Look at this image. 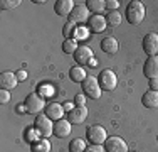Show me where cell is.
I'll use <instances>...</instances> for the list:
<instances>
[{
	"label": "cell",
	"mask_w": 158,
	"mask_h": 152,
	"mask_svg": "<svg viewBox=\"0 0 158 152\" xmlns=\"http://www.w3.org/2000/svg\"><path fill=\"white\" fill-rule=\"evenodd\" d=\"M146 15V9H145V3L140 2V0H133V2L128 3L126 7V19L131 25H138L143 22Z\"/></svg>",
	"instance_id": "1"
},
{
	"label": "cell",
	"mask_w": 158,
	"mask_h": 152,
	"mask_svg": "<svg viewBox=\"0 0 158 152\" xmlns=\"http://www.w3.org/2000/svg\"><path fill=\"white\" fill-rule=\"evenodd\" d=\"M88 147H86V142L82 139H73L69 142V152H84Z\"/></svg>",
	"instance_id": "23"
},
{
	"label": "cell",
	"mask_w": 158,
	"mask_h": 152,
	"mask_svg": "<svg viewBox=\"0 0 158 152\" xmlns=\"http://www.w3.org/2000/svg\"><path fill=\"white\" fill-rule=\"evenodd\" d=\"M20 0H2L0 2V9L2 10H12V9H17L20 5Z\"/></svg>",
	"instance_id": "27"
},
{
	"label": "cell",
	"mask_w": 158,
	"mask_h": 152,
	"mask_svg": "<svg viewBox=\"0 0 158 152\" xmlns=\"http://www.w3.org/2000/svg\"><path fill=\"white\" fill-rule=\"evenodd\" d=\"M17 85H19V79H17L15 73H10V71H3V73L0 74V88H2V90L12 91Z\"/></svg>",
	"instance_id": "13"
},
{
	"label": "cell",
	"mask_w": 158,
	"mask_h": 152,
	"mask_svg": "<svg viewBox=\"0 0 158 152\" xmlns=\"http://www.w3.org/2000/svg\"><path fill=\"white\" fill-rule=\"evenodd\" d=\"M128 152H133V150H128Z\"/></svg>",
	"instance_id": "39"
},
{
	"label": "cell",
	"mask_w": 158,
	"mask_h": 152,
	"mask_svg": "<svg viewBox=\"0 0 158 152\" xmlns=\"http://www.w3.org/2000/svg\"><path fill=\"white\" fill-rule=\"evenodd\" d=\"M86 7H88L89 12L99 14L106 9V2H104V0H88V2H86Z\"/></svg>",
	"instance_id": "22"
},
{
	"label": "cell",
	"mask_w": 158,
	"mask_h": 152,
	"mask_svg": "<svg viewBox=\"0 0 158 152\" xmlns=\"http://www.w3.org/2000/svg\"><path fill=\"white\" fill-rule=\"evenodd\" d=\"M141 103H143V106H146V108H152V110L158 108V91L148 90L145 95H143Z\"/></svg>",
	"instance_id": "19"
},
{
	"label": "cell",
	"mask_w": 158,
	"mask_h": 152,
	"mask_svg": "<svg viewBox=\"0 0 158 152\" xmlns=\"http://www.w3.org/2000/svg\"><path fill=\"white\" fill-rule=\"evenodd\" d=\"M86 139L89 140L91 145H103L108 139L106 128L101 127V125H89L86 128Z\"/></svg>",
	"instance_id": "3"
},
{
	"label": "cell",
	"mask_w": 158,
	"mask_h": 152,
	"mask_svg": "<svg viewBox=\"0 0 158 152\" xmlns=\"http://www.w3.org/2000/svg\"><path fill=\"white\" fill-rule=\"evenodd\" d=\"M74 2L73 0H57V2L54 3V10L57 15H61V17H66V15H71L74 9Z\"/></svg>",
	"instance_id": "17"
},
{
	"label": "cell",
	"mask_w": 158,
	"mask_h": 152,
	"mask_svg": "<svg viewBox=\"0 0 158 152\" xmlns=\"http://www.w3.org/2000/svg\"><path fill=\"white\" fill-rule=\"evenodd\" d=\"M88 117V108L86 106H74L71 112H67V120L73 125H79L86 120Z\"/></svg>",
	"instance_id": "12"
},
{
	"label": "cell",
	"mask_w": 158,
	"mask_h": 152,
	"mask_svg": "<svg viewBox=\"0 0 158 152\" xmlns=\"http://www.w3.org/2000/svg\"><path fill=\"white\" fill-rule=\"evenodd\" d=\"M104 150L106 152H128V144L121 137H108L104 142Z\"/></svg>",
	"instance_id": "11"
},
{
	"label": "cell",
	"mask_w": 158,
	"mask_h": 152,
	"mask_svg": "<svg viewBox=\"0 0 158 152\" xmlns=\"http://www.w3.org/2000/svg\"><path fill=\"white\" fill-rule=\"evenodd\" d=\"M101 49H103V52H106V54H116L119 49V42L114 39V37H104L103 41H101Z\"/></svg>",
	"instance_id": "18"
},
{
	"label": "cell",
	"mask_w": 158,
	"mask_h": 152,
	"mask_svg": "<svg viewBox=\"0 0 158 152\" xmlns=\"http://www.w3.org/2000/svg\"><path fill=\"white\" fill-rule=\"evenodd\" d=\"M82 91H84L86 96L93 98V100H98V98L101 96V86H99V81H98V78H94L93 74H88L86 76V79L82 81Z\"/></svg>",
	"instance_id": "5"
},
{
	"label": "cell",
	"mask_w": 158,
	"mask_h": 152,
	"mask_svg": "<svg viewBox=\"0 0 158 152\" xmlns=\"http://www.w3.org/2000/svg\"><path fill=\"white\" fill-rule=\"evenodd\" d=\"M74 32H76V24L71 22V20H67V24L64 25V29H62V34L67 37V39H74Z\"/></svg>",
	"instance_id": "26"
},
{
	"label": "cell",
	"mask_w": 158,
	"mask_h": 152,
	"mask_svg": "<svg viewBox=\"0 0 158 152\" xmlns=\"http://www.w3.org/2000/svg\"><path fill=\"white\" fill-rule=\"evenodd\" d=\"M143 73L146 78H158V56H152L145 61V66H143Z\"/></svg>",
	"instance_id": "15"
},
{
	"label": "cell",
	"mask_w": 158,
	"mask_h": 152,
	"mask_svg": "<svg viewBox=\"0 0 158 152\" xmlns=\"http://www.w3.org/2000/svg\"><path fill=\"white\" fill-rule=\"evenodd\" d=\"M86 76H88V73H86V69L82 66H73L69 69V78L73 79L74 83H82L86 79Z\"/></svg>",
	"instance_id": "20"
},
{
	"label": "cell",
	"mask_w": 158,
	"mask_h": 152,
	"mask_svg": "<svg viewBox=\"0 0 158 152\" xmlns=\"http://www.w3.org/2000/svg\"><path fill=\"white\" fill-rule=\"evenodd\" d=\"M119 22H121V15H119L118 10H114V12H110L106 15V24L111 25V27H116V25H119Z\"/></svg>",
	"instance_id": "25"
},
{
	"label": "cell",
	"mask_w": 158,
	"mask_h": 152,
	"mask_svg": "<svg viewBox=\"0 0 158 152\" xmlns=\"http://www.w3.org/2000/svg\"><path fill=\"white\" fill-rule=\"evenodd\" d=\"M77 41L76 39H66L62 44V51L66 52V54H74V52L77 51Z\"/></svg>",
	"instance_id": "24"
},
{
	"label": "cell",
	"mask_w": 158,
	"mask_h": 152,
	"mask_svg": "<svg viewBox=\"0 0 158 152\" xmlns=\"http://www.w3.org/2000/svg\"><path fill=\"white\" fill-rule=\"evenodd\" d=\"M106 27H108V24H106V17H104V15L93 14L91 17H89V20H88V30H91V32H94V34H101Z\"/></svg>",
	"instance_id": "9"
},
{
	"label": "cell",
	"mask_w": 158,
	"mask_h": 152,
	"mask_svg": "<svg viewBox=\"0 0 158 152\" xmlns=\"http://www.w3.org/2000/svg\"><path fill=\"white\" fill-rule=\"evenodd\" d=\"M39 95H42V96H47V95H52V86H42L39 91H37Z\"/></svg>",
	"instance_id": "33"
},
{
	"label": "cell",
	"mask_w": 158,
	"mask_h": 152,
	"mask_svg": "<svg viewBox=\"0 0 158 152\" xmlns=\"http://www.w3.org/2000/svg\"><path fill=\"white\" fill-rule=\"evenodd\" d=\"M15 76H17L19 81H24V79H27V71H25V69H19L15 73Z\"/></svg>",
	"instance_id": "36"
},
{
	"label": "cell",
	"mask_w": 158,
	"mask_h": 152,
	"mask_svg": "<svg viewBox=\"0 0 158 152\" xmlns=\"http://www.w3.org/2000/svg\"><path fill=\"white\" fill-rule=\"evenodd\" d=\"M73 58L77 63V66H84V64L91 63V59L94 58V54H93V49L89 47V46H79L77 51L73 54Z\"/></svg>",
	"instance_id": "8"
},
{
	"label": "cell",
	"mask_w": 158,
	"mask_h": 152,
	"mask_svg": "<svg viewBox=\"0 0 158 152\" xmlns=\"http://www.w3.org/2000/svg\"><path fill=\"white\" fill-rule=\"evenodd\" d=\"M10 91H7V90H0V101L2 103H9L10 101Z\"/></svg>",
	"instance_id": "29"
},
{
	"label": "cell",
	"mask_w": 158,
	"mask_h": 152,
	"mask_svg": "<svg viewBox=\"0 0 158 152\" xmlns=\"http://www.w3.org/2000/svg\"><path fill=\"white\" fill-rule=\"evenodd\" d=\"M31 152H51V142L49 139H39L31 145Z\"/></svg>",
	"instance_id": "21"
},
{
	"label": "cell",
	"mask_w": 158,
	"mask_h": 152,
	"mask_svg": "<svg viewBox=\"0 0 158 152\" xmlns=\"http://www.w3.org/2000/svg\"><path fill=\"white\" fill-rule=\"evenodd\" d=\"M24 105H25V108H27V113H32V115H35V117L40 115V112H42V110L47 106L44 96H42V95H39V93L27 95Z\"/></svg>",
	"instance_id": "2"
},
{
	"label": "cell",
	"mask_w": 158,
	"mask_h": 152,
	"mask_svg": "<svg viewBox=\"0 0 158 152\" xmlns=\"http://www.w3.org/2000/svg\"><path fill=\"white\" fill-rule=\"evenodd\" d=\"M39 137H40V134H39V132H37L34 127L27 128V132H25V139H27L29 142H32V144L37 142V140H39Z\"/></svg>",
	"instance_id": "28"
},
{
	"label": "cell",
	"mask_w": 158,
	"mask_h": 152,
	"mask_svg": "<svg viewBox=\"0 0 158 152\" xmlns=\"http://www.w3.org/2000/svg\"><path fill=\"white\" fill-rule=\"evenodd\" d=\"M73 108H74L73 103H64V110H66V112H71Z\"/></svg>",
	"instance_id": "37"
},
{
	"label": "cell",
	"mask_w": 158,
	"mask_h": 152,
	"mask_svg": "<svg viewBox=\"0 0 158 152\" xmlns=\"http://www.w3.org/2000/svg\"><path fill=\"white\" fill-rule=\"evenodd\" d=\"M143 51L145 54H148V58L158 56V34L150 32L143 37Z\"/></svg>",
	"instance_id": "7"
},
{
	"label": "cell",
	"mask_w": 158,
	"mask_h": 152,
	"mask_svg": "<svg viewBox=\"0 0 158 152\" xmlns=\"http://www.w3.org/2000/svg\"><path fill=\"white\" fill-rule=\"evenodd\" d=\"M84 152H104V147L103 145H89Z\"/></svg>",
	"instance_id": "34"
},
{
	"label": "cell",
	"mask_w": 158,
	"mask_h": 152,
	"mask_svg": "<svg viewBox=\"0 0 158 152\" xmlns=\"http://www.w3.org/2000/svg\"><path fill=\"white\" fill-rule=\"evenodd\" d=\"M98 81H99V86L101 90L104 91H113L116 88V85H118V76L113 69H103L99 73V78H98Z\"/></svg>",
	"instance_id": "6"
},
{
	"label": "cell",
	"mask_w": 158,
	"mask_h": 152,
	"mask_svg": "<svg viewBox=\"0 0 158 152\" xmlns=\"http://www.w3.org/2000/svg\"><path fill=\"white\" fill-rule=\"evenodd\" d=\"M89 17H91V15H89L88 7L86 5H76L69 15V20L74 22V24H88Z\"/></svg>",
	"instance_id": "10"
},
{
	"label": "cell",
	"mask_w": 158,
	"mask_h": 152,
	"mask_svg": "<svg viewBox=\"0 0 158 152\" xmlns=\"http://www.w3.org/2000/svg\"><path fill=\"white\" fill-rule=\"evenodd\" d=\"M34 128H35L37 132L40 134V137H44V139H47V137H51L54 134V123H52V120L49 118L46 113H40V115L35 117V122H34Z\"/></svg>",
	"instance_id": "4"
},
{
	"label": "cell",
	"mask_w": 158,
	"mask_h": 152,
	"mask_svg": "<svg viewBox=\"0 0 158 152\" xmlns=\"http://www.w3.org/2000/svg\"><path fill=\"white\" fill-rule=\"evenodd\" d=\"M46 115L49 117L51 120H54V122H57V120H61L64 118V106L61 103H56V101H52V103H49L46 106Z\"/></svg>",
	"instance_id": "16"
},
{
	"label": "cell",
	"mask_w": 158,
	"mask_h": 152,
	"mask_svg": "<svg viewBox=\"0 0 158 152\" xmlns=\"http://www.w3.org/2000/svg\"><path fill=\"white\" fill-rule=\"evenodd\" d=\"M17 110H19V113H27V108H25V105H24V106L19 105V106H17Z\"/></svg>",
	"instance_id": "38"
},
{
	"label": "cell",
	"mask_w": 158,
	"mask_h": 152,
	"mask_svg": "<svg viewBox=\"0 0 158 152\" xmlns=\"http://www.w3.org/2000/svg\"><path fill=\"white\" fill-rule=\"evenodd\" d=\"M71 125L73 123L67 118H61V120L54 122V135L59 137V139H66L71 134Z\"/></svg>",
	"instance_id": "14"
},
{
	"label": "cell",
	"mask_w": 158,
	"mask_h": 152,
	"mask_svg": "<svg viewBox=\"0 0 158 152\" xmlns=\"http://www.w3.org/2000/svg\"><path fill=\"white\" fill-rule=\"evenodd\" d=\"M86 95H76L74 96V105L76 106H86Z\"/></svg>",
	"instance_id": "30"
},
{
	"label": "cell",
	"mask_w": 158,
	"mask_h": 152,
	"mask_svg": "<svg viewBox=\"0 0 158 152\" xmlns=\"http://www.w3.org/2000/svg\"><path fill=\"white\" fill-rule=\"evenodd\" d=\"M148 88L152 91H158V78H150L148 79Z\"/></svg>",
	"instance_id": "32"
},
{
	"label": "cell",
	"mask_w": 158,
	"mask_h": 152,
	"mask_svg": "<svg viewBox=\"0 0 158 152\" xmlns=\"http://www.w3.org/2000/svg\"><path fill=\"white\" fill-rule=\"evenodd\" d=\"M77 37H86V29L84 27H77L76 32H74V39L77 41Z\"/></svg>",
	"instance_id": "35"
},
{
	"label": "cell",
	"mask_w": 158,
	"mask_h": 152,
	"mask_svg": "<svg viewBox=\"0 0 158 152\" xmlns=\"http://www.w3.org/2000/svg\"><path fill=\"white\" fill-rule=\"evenodd\" d=\"M119 3L116 2V0H108L106 2V9H110V12H114V10H118Z\"/></svg>",
	"instance_id": "31"
}]
</instances>
